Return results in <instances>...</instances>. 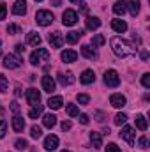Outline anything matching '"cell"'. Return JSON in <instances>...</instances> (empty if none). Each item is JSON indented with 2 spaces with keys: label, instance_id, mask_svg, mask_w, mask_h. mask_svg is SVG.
<instances>
[{
  "label": "cell",
  "instance_id": "13",
  "mask_svg": "<svg viewBox=\"0 0 150 152\" xmlns=\"http://www.w3.org/2000/svg\"><path fill=\"white\" fill-rule=\"evenodd\" d=\"M12 129L16 131V133H21L23 129H25V120H23V117L21 115H14L12 117Z\"/></svg>",
  "mask_w": 150,
  "mask_h": 152
},
{
  "label": "cell",
  "instance_id": "49",
  "mask_svg": "<svg viewBox=\"0 0 150 152\" xmlns=\"http://www.w3.org/2000/svg\"><path fill=\"white\" fill-rule=\"evenodd\" d=\"M51 4H53L55 7H60V4H62V0H51Z\"/></svg>",
  "mask_w": 150,
  "mask_h": 152
},
{
  "label": "cell",
  "instance_id": "11",
  "mask_svg": "<svg viewBox=\"0 0 150 152\" xmlns=\"http://www.w3.org/2000/svg\"><path fill=\"white\" fill-rule=\"evenodd\" d=\"M110 103H111V106H115V108H124L127 101H125V97L122 94H111Z\"/></svg>",
  "mask_w": 150,
  "mask_h": 152
},
{
  "label": "cell",
  "instance_id": "36",
  "mask_svg": "<svg viewBox=\"0 0 150 152\" xmlns=\"http://www.w3.org/2000/svg\"><path fill=\"white\" fill-rule=\"evenodd\" d=\"M78 103L79 104H88L90 103V96L88 94H78Z\"/></svg>",
  "mask_w": 150,
  "mask_h": 152
},
{
  "label": "cell",
  "instance_id": "14",
  "mask_svg": "<svg viewBox=\"0 0 150 152\" xmlns=\"http://www.w3.org/2000/svg\"><path fill=\"white\" fill-rule=\"evenodd\" d=\"M79 81H81L83 85H90V83H94V81H95V75H94V71H90V69L83 71L81 76H79Z\"/></svg>",
  "mask_w": 150,
  "mask_h": 152
},
{
  "label": "cell",
  "instance_id": "1",
  "mask_svg": "<svg viewBox=\"0 0 150 152\" xmlns=\"http://www.w3.org/2000/svg\"><path fill=\"white\" fill-rule=\"evenodd\" d=\"M110 44H111L113 53H115L117 57H120V58H127V57L136 55V48H134L129 41L118 37V36H115V37L110 39Z\"/></svg>",
  "mask_w": 150,
  "mask_h": 152
},
{
  "label": "cell",
  "instance_id": "48",
  "mask_svg": "<svg viewBox=\"0 0 150 152\" xmlns=\"http://www.w3.org/2000/svg\"><path fill=\"white\" fill-rule=\"evenodd\" d=\"M140 55H141V58H143V60H147V58H149V51H147V50H143Z\"/></svg>",
  "mask_w": 150,
  "mask_h": 152
},
{
  "label": "cell",
  "instance_id": "24",
  "mask_svg": "<svg viewBox=\"0 0 150 152\" xmlns=\"http://www.w3.org/2000/svg\"><path fill=\"white\" fill-rule=\"evenodd\" d=\"M27 44H30V46H39V44H41V36L36 34V32H28V34H27Z\"/></svg>",
  "mask_w": 150,
  "mask_h": 152
},
{
  "label": "cell",
  "instance_id": "37",
  "mask_svg": "<svg viewBox=\"0 0 150 152\" xmlns=\"http://www.w3.org/2000/svg\"><path fill=\"white\" fill-rule=\"evenodd\" d=\"M5 133H7V122L0 118V140L5 136Z\"/></svg>",
  "mask_w": 150,
  "mask_h": 152
},
{
  "label": "cell",
  "instance_id": "38",
  "mask_svg": "<svg viewBox=\"0 0 150 152\" xmlns=\"http://www.w3.org/2000/svg\"><path fill=\"white\" fill-rule=\"evenodd\" d=\"M7 32H9V34H21V28H20L18 25H12V23H11V25L7 27Z\"/></svg>",
  "mask_w": 150,
  "mask_h": 152
},
{
  "label": "cell",
  "instance_id": "6",
  "mask_svg": "<svg viewBox=\"0 0 150 152\" xmlns=\"http://www.w3.org/2000/svg\"><path fill=\"white\" fill-rule=\"evenodd\" d=\"M120 138H124L131 147L136 143V133H134V129H133V127H129V126H125V127L120 131Z\"/></svg>",
  "mask_w": 150,
  "mask_h": 152
},
{
  "label": "cell",
  "instance_id": "12",
  "mask_svg": "<svg viewBox=\"0 0 150 152\" xmlns=\"http://www.w3.org/2000/svg\"><path fill=\"white\" fill-rule=\"evenodd\" d=\"M57 147H58V138H57L55 134L46 136V140H44V149H46V151H55Z\"/></svg>",
  "mask_w": 150,
  "mask_h": 152
},
{
  "label": "cell",
  "instance_id": "26",
  "mask_svg": "<svg viewBox=\"0 0 150 152\" xmlns=\"http://www.w3.org/2000/svg\"><path fill=\"white\" fill-rule=\"evenodd\" d=\"M81 36H83V32H81V30H79V32H69V34L66 36V39H64V41H67L69 44H74V42H78V41H79V37H81Z\"/></svg>",
  "mask_w": 150,
  "mask_h": 152
},
{
  "label": "cell",
  "instance_id": "30",
  "mask_svg": "<svg viewBox=\"0 0 150 152\" xmlns=\"http://www.w3.org/2000/svg\"><path fill=\"white\" fill-rule=\"evenodd\" d=\"M104 42H106V39H104V36H101V34H97V36H94V37H92V44H94V48L103 46Z\"/></svg>",
  "mask_w": 150,
  "mask_h": 152
},
{
  "label": "cell",
  "instance_id": "55",
  "mask_svg": "<svg viewBox=\"0 0 150 152\" xmlns=\"http://www.w3.org/2000/svg\"><path fill=\"white\" fill-rule=\"evenodd\" d=\"M0 44H2V41H0Z\"/></svg>",
  "mask_w": 150,
  "mask_h": 152
},
{
  "label": "cell",
  "instance_id": "10",
  "mask_svg": "<svg viewBox=\"0 0 150 152\" xmlns=\"http://www.w3.org/2000/svg\"><path fill=\"white\" fill-rule=\"evenodd\" d=\"M41 83H42V88H44V92H48V94H51L53 90H55V80L51 78V76H42V80H41Z\"/></svg>",
  "mask_w": 150,
  "mask_h": 152
},
{
  "label": "cell",
  "instance_id": "15",
  "mask_svg": "<svg viewBox=\"0 0 150 152\" xmlns=\"http://www.w3.org/2000/svg\"><path fill=\"white\" fill-rule=\"evenodd\" d=\"M81 55H83L85 58H88V60H94V58H97V51H95L92 46H88V44L81 46Z\"/></svg>",
  "mask_w": 150,
  "mask_h": 152
},
{
  "label": "cell",
  "instance_id": "16",
  "mask_svg": "<svg viewBox=\"0 0 150 152\" xmlns=\"http://www.w3.org/2000/svg\"><path fill=\"white\" fill-rule=\"evenodd\" d=\"M12 12L18 16H23L27 12V2L25 0H16V4L12 5Z\"/></svg>",
  "mask_w": 150,
  "mask_h": 152
},
{
  "label": "cell",
  "instance_id": "47",
  "mask_svg": "<svg viewBox=\"0 0 150 152\" xmlns=\"http://www.w3.org/2000/svg\"><path fill=\"white\" fill-rule=\"evenodd\" d=\"M95 117H97V120H99V122H103V120H104V113H103V112H97Z\"/></svg>",
  "mask_w": 150,
  "mask_h": 152
},
{
  "label": "cell",
  "instance_id": "22",
  "mask_svg": "<svg viewBox=\"0 0 150 152\" xmlns=\"http://www.w3.org/2000/svg\"><path fill=\"white\" fill-rule=\"evenodd\" d=\"M125 11H127V4H125L124 0H118V2L113 5V12H115V14H118V16L125 14Z\"/></svg>",
  "mask_w": 150,
  "mask_h": 152
},
{
  "label": "cell",
  "instance_id": "42",
  "mask_svg": "<svg viewBox=\"0 0 150 152\" xmlns=\"http://www.w3.org/2000/svg\"><path fill=\"white\" fill-rule=\"evenodd\" d=\"M78 117H79V122H81V124H85V126H87V124L90 122V118H88V115L81 113V115H78Z\"/></svg>",
  "mask_w": 150,
  "mask_h": 152
},
{
  "label": "cell",
  "instance_id": "2",
  "mask_svg": "<svg viewBox=\"0 0 150 152\" xmlns=\"http://www.w3.org/2000/svg\"><path fill=\"white\" fill-rule=\"evenodd\" d=\"M50 60V51L46 48H37L32 55H30V64L32 66H39L42 62H48Z\"/></svg>",
  "mask_w": 150,
  "mask_h": 152
},
{
  "label": "cell",
  "instance_id": "21",
  "mask_svg": "<svg viewBox=\"0 0 150 152\" xmlns=\"http://www.w3.org/2000/svg\"><path fill=\"white\" fill-rule=\"evenodd\" d=\"M58 81H60V85H64V87H66V85H73V83H74V76H73V73H66V75L60 73V75H58Z\"/></svg>",
  "mask_w": 150,
  "mask_h": 152
},
{
  "label": "cell",
  "instance_id": "32",
  "mask_svg": "<svg viewBox=\"0 0 150 152\" xmlns=\"http://www.w3.org/2000/svg\"><path fill=\"white\" fill-rule=\"evenodd\" d=\"M30 136H32L34 140H39V138L42 136V129H41L39 126H32V129H30Z\"/></svg>",
  "mask_w": 150,
  "mask_h": 152
},
{
  "label": "cell",
  "instance_id": "52",
  "mask_svg": "<svg viewBox=\"0 0 150 152\" xmlns=\"http://www.w3.org/2000/svg\"><path fill=\"white\" fill-rule=\"evenodd\" d=\"M71 2H81V0H71Z\"/></svg>",
  "mask_w": 150,
  "mask_h": 152
},
{
  "label": "cell",
  "instance_id": "4",
  "mask_svg": "<svg viewBox=\"0 0 150 152\" xmlns=\"http://www.w3.org/2000/svg\"><path fill=\"white\" fill-rule=\"evenodd\" d=\"M21 62H23L21 57L14 55V53H9V55L4 57V67H7V69H18L21 66Z\"/></svg>",
  "mask_w": 150,
  "mask_h": 152
},
{
  "label": "cell",
  "instance_id": "20",
  "mask_svg": "<svg viewBox=\"0 0 150 152\" xmlns=\"http://www.w3.org/2000/svg\"><path fill=\"white\" fill-rule=\"evenodd\" d=\"M111 28L115 30V32L122 34V32H125V30H127V23H125L124 20H113V21H111Z\"/></svg>",
  "mask_w": 150,
  "mask_h": 152
},
{
  "label": "cell",
  "instance_id": "3",
  "mask_svg": "<svg viewBox=\"0 0 150 152\" xmlns=\"http://www.w3.org/2000/svg\"><path fill=\"white\" fill-rule=\"evenodd\" d=\"M36 21H37V25H41V27H48V25L53 23V14L50 11L41 9V11L36 12Z\"/></svg>",
  "mask_w": 150,
  "mask_h": 152
},
{
  "label": "cell",
  "instance_id": "35",
  "mask_svg": "<svg viewBox=\"0 0 150 152\" xmlns=\"http://www.w3.org/2000/svg\"><path fill=\"white\" fill-rule=\"evenodd\" d=\"M125 120H127V115H125V113H117V115H115V124H117V126L125 124Z\"/></svg>",
  "mask_w": 150,
  "mask_h": 152
},
{
  "label": "cell",
  "instance_id": "44",
  "mask_svg": "<svg viewBox=\"0 0 150 152\" xmlns=\"http://www.w3.org/2000/svg\"><path fill=\"white\" fill-rule=\"evenodd\" d=\"M71 129V122L69 120H64L62 122V131H69Z\"/></svg>",
  "mask_w": 150,
  "mask_h": 152
},
{
  "label": "cell",
  "instance_id": "41",
  "mask_svg": "<svg viewBox=\"0 0 150 152\" xmlns=\"http://www.w3.org/2000/svg\"><path fill=\"white\" fill-rule=\"evenodd\" d=\"M106 152H122V151H120V147H118V145H115V143H110V145L106 147Z\"/></svg>",
  "mask_w": 150,
  "mask_h": 152
},
{
  "label": "cell",
  "instance_id": "45",
  "mask_svg": "<svg viewBox=\"0 0 150 152\" xmlns=\"http://www.w3.org/2000/svg\"><path fill=\"white\" fill-rule=\"evenodd\" d=\"M147 143H149V142H147V136H141V138H140V147H141V149H147Z\"/></svg>",
  "mask_w": 150,
  "mask_h": 152
},
{
  "label": "cell",
  "instance_id": "28",
  "mask_svg": "<svg viewBox=\"0 0 150 152\" xmlns=\"http://www.w3.org/2000/svg\"><path fill=\"white\" fill-rule=\"evenodd\" d=\"M129 12H131V16H136L138 12H140V0H129Z\"/></svg>",
  "mask_w": 150,
  "mask_h": 152
},
{
  "label": "cell",
  "instance_id": "34",
  "mask_svg": "<svg viewBox=\"0 0 150 152\" xmlns=\"http://www.w3.org/2000/svg\"><path fill=\"white\" fill-rule=\"evenodd\" d=\"M7 88H9V81H7V78L4 75H0V92H7Z\"/></svg>",
  "mask_w": 150,
  "mask_h": 152
},
{
  "label": "cell",
  "instance_id": "54",
  "mask_svg": "<svg viewBox=\"0 0 150 152\" xmlns=\"http://www.w3.org/2000/svg\"><path fill=\"white\" fill-rule=\"evenodd\" d=\"M62 152H69V151H62Z\"/></svg>",
  "mask_w": 150,
  "mask_h": 152
},
{
  "label": "cell",
  "instance_id": "25",
  "mask_svg": "<svg viewBox=\"0 0 150 152\" xmlns=\"http://www.w3.org/2000/svg\"><path fill=\"white\" fill-rule=\"evenodd\" d=\"M42 124H44V127H50V129H51V127L57 124V117H55L53 113L44 115V117H42Z\"/></svg>",
  "mask_w": 150,
  "mask_h": 152
},
{
  "label": "cell",
  "instance_id": "29",
  "mask_svg": "<svg viewBox=\"0 0 150 152\" xmlns=\"http://www.w3.org/2000/svg\"><path fill=\"white\" fill-rule=\"evenodd\" d=\"M41 113H42V106H41V104H36V106L30 108L28 117H30V118H37V117H41Z\"/></svg>",
  "mask_w": 150,
  "mask_h": 152
},
{
  "label": "cell",
  "instance_id": "51",
  "mask_svg": "<svg viewBox=\"0 0 150 152\" xmlns=\"http://www.w3.org/2000/svg\"><path fill=\"white\" fill-rule=\"evenodd\" d=\"M87 11H88V9H87V5H85V4H81V12H87Z\"/></svg>",
  "mask_w": 150,
  "mask_h": 152
},
{
  "label": "cell",
  "instance_id": "19",
  "mask_svg": "<svg viewBox=\"0 0 150 152\" xmlns=\"http://www.w3.org/2000/svg\"><path fill=\"white\" fill-rule=\"evenodd\" d=\"M85 25H87V28H88V30H95V28H99V27H101V20H99V18H95V16H88V18L85 20Z\"/></svg>",
  "mask_w": 150,
  "mask_h": 152
},
{
  "label": "cell",
  "instance_id": "43",
  "mask_svg": "<svg viewBox=\"0 0 150 152\" xmlns=\"http://www.w3.org/2000/svg\"><path fill=\"white\" fill-rule=\"evenodd\" d=\"M11 112H12V113H18V112H20V104H18L16 101L11 103Z\"/></svg>",
  "mask_w": 150,
  "mask_h": 152
},
{
  "label": "cell",
  "instance_id": "17",
  "mask_svg": "<svg viewBox=\"0 0 150 152\" xmlns=\"http://www.w3.org/2000/svg\"><path fill=\"white\" fill-rule=\"evenodd\" d=\"M62 104H64V99H62L60 96H53V97L48 99V106H50L51 110H60Z\"/></svg>",
  "mask_w": 150,
  "mask_h": 152
},
{
  "label": "cell",
  "instance_id": "53",
  "mask_svg": "<svg viewBox=\"0 0 150 152\" xmlns=\"http://www.w3.org/2000/svg\"><path fill=\"white\" fill-rule=\"evenodd\" d=\"M36 2H42V0H36Z\"/></svg>",
  "mask_w": 150,
  "mask_h": 152
},
{
  "label": "cell",
  "instance_id": "39",
  "mask_svg": "<svg viewBox=\"0 0 150 152\" xmlns=\"http://www.w3.org/2000/svg\"><path fill=\"white\" fill-rule=\"evenodd\" d=\"M141 83H143V87H145V88H149V87H150V75H149V73H145V75L141 76Z\"/></svg>",
  "mask_w": 150,
  "mask_h": 152
},
{
  "label": "cell",
  "instance_id": "40",
  "mask_svg": "<svg viewBox=\"0 0 150 152\" xmlns=\"http://www.w3.org/2000/svg\"><path fill=\"white\" fill-rule=\"evenodd\" d=\"M5 14H7V7H5V4H4V2H0V20H4V18H5Z\"/></svg>",
  "mask_w": 150,
  "mask_h": 152
},
{
  "label": "cell",
  "instance_id": "23",
  "mask_svg": "<svg viewBox=\"0 0 150 152\" xmlns=\"http://www.w3.org/2000/svg\"><path fill=\"white\" fill-rule=\"evenodd\" d=\"M90 142H92L94 149H99V147L103 145V138H101V133H97V131H92V133H90Z\"/></svg>",
  "mask_w": 150,
  "mask_h": 152
},
{
  "label": "cell",
  "instance_id": "9",
  "mask_svg": "<svg viewBox=\"0 0 150 152\" xmlns=\"http://www.w3.org/2000/svg\"><path fill=\"white\" fill-rule=\"evenodd\" d=\"M27 101H28V104H32V106L39 104V101H41V94H39L37 88H28V90H27Z\"/></svg>",
  "mask_w": 150,
  "mask_h": 152
},
{
  "label": "cell",
  "instance_id": "7",
  "mask_svg": "<svg viewBox=\"0 0 150 152\" xmlns=\"http://www.w3.org/2000/svg\"><path fill=\"white\" fill-rule=\"evenodd\" d=\"M76 21H78V14H76V11H73V9H67L62 14V23L66 27H73V25H76Z\"/></svg>",
  "mask_w": 150,
  "mask_h": 152
},
{
  "label": "cell",
  "instance_id": "27",
  "mask_svg": "<svg viewBox=\"0 0 150 152\" xmlns=\"http://www.w3.org/2000/svg\"><path fill=\"white\" fill-rule=\"evenodd\" d=\"M136 127H138L140 131H147L149 124H147V118H145L143 115H136Z\"/></svg>",
  "mask_w": 150,
  "mask_h": 152
},
{
  "label": "cell",
  "instance_id": "31",
  "mask_svg": "<svg viewBox=\"0 0 150 152\" xmlns=\"http://www.w3.org/2000/svg\"><path fill=\"white\" fill-rule=\"evenodd\" d=\"M66 112H67L69 117H78V115H79V110H78L76 104H67V106H66Z\"/></svg>",
  "mask_w": 150,
  "mask_h": 152
},
{
  "label": "cell",
  "instance_id": "8",
  "mask_svg": "<svg viewBox=\"0 0 150 152\" xmlns=\"http://www.w3.org/2000/svg\"><path fill=\"white\" fill-rule=\"evenodd\" d=\"M48 41H50L51 48H62V44H64V36H62L60 32H53V34L48 36Z\"/></svg>",
  "mask_w": 150,
  "mask_h": 152
},
{
  "label": "cell",
  "instance_id": "50",
  "mask_svg": "<svg viewBox=\"0 0 150 152\" xmlns=\"http://www.w3.org/2000/svg\"><path fill=\"white\" fill-rule=\"evenodd\" d=\"M14 94H16V96H21V88H20V87H16V90H14Z\"/></svg>",
  "mask_w": 150,
  "mask_h": 152
},
{
  "label": "cell",
  "instance_id": "18",
  "mask_svg": "<svg viewBox=\"0 0 150 152\" xmlns=\"http://www.w3.org/2000/svg\"><path fill=\"white\" fill-rule=\"evenodd\" d=\"M60 57H62V60H64V62L71 64V62H76V58H78V53H76L74 50H64Z\"/></svg>",
  "mask_w": 150,
  "mask_h": 152
},
{
  "label": "cell",
  "instance_id": "5",
  "mask_svg": "<svg viewBox=\"0 0 150 152\" xmlns=\"http://www.w3.org/2000/svg\"><path fill=\"white\" fill-rule=\"evenodd\" d=\"M104 83H106L108 87H118V85H120V76H118V73H117L115 69L106 71V73H104Z\"/></svg>",
  "mask_w": 150,
  "mask_h": 152
},
{
  "label": "cell",
  "instance_id": "33",
  "mask_svg": "<svg viewBox=\"0 0 150 152\" xmlns=\"http://www.w3.org/2000/svg\"><path fill=\"white\" fill-rule=\"evenodd\" d=\"M14 147H16L18 151H27V147H28V142H27V140H23V138H20V140H16Z\"/></svg>",
  "mask_w": 150,
  "mask_h": 152
},
{
  "label": "cell",
  "instance_id": "46",
  "mask_svg": "<svg viewBox=\"0 0 150 152\" xmlns=\"http://www.w3.org/2000/svg\"><path fill=\"white\" fill-rule=\"evenodd\" d=\"M14 48H16V55H21V53L25 51V48H23V44H16Z\"/></svg>",
  "mask_w": 150,
  "mask_h": 152
}]
</instances>
